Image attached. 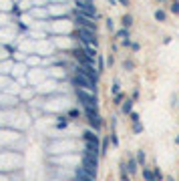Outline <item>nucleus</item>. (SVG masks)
<instances>
[{
  "label": "nucleus",
  "instance_id": "obj_1",
  "mask_svg": "<svg viewBox=\"0 0 179 181\" xmlns=\"http://www.w3.org/2000/svg\"><path fill=\"white\" fill-rule=\"evenodd\" d=\"M76 97H79V103H83V107H97V95H95V90L76 87Z\"/></svg>",
  "mask_w": 179,
  "mask_h": 181
},
{
  "label": "nucleus",
  "instance_id": "obj_2",
  "mask_svg": "<svg viewBox=\"0 0 179 181\" xmlns=\"http://www.w3.org/2000/svg\"><path fill=\"white\" fill-rule=\"evenodd\" d=\"M85 115H87L89 123H91V127L95 129V131H101V127H103V119H101L99 111H97V107H85Z\"/></svg>",
  "mask_w": 179,
  "mask_h": 181
},
{
  "label": "nucleus",
  "instance_id": "obj_3",
  "mask_svg": "<svg viewBox=\"0 0 179 181\" xmlns=\"http://www.w3.org/2000/svg\"><path fill=\"white\" fill-rule=\"evenodd\" d=\"M76 36H79L80 40L85 42V44H91V46H97V34H95V30L79 26V30H76Z\"/></svg>",
  "mask_w": 179,
  "mask_h": 181
},
{
  "label": "nucleus",
  "instance_id": "obj_4",
  "mask_svg": "<svg viewBox=\"0 0 179 181\" xmlns=\"http://www.w3.org/2000/svg\"><path fill=\"white\" fill-rule=\"evenodd\" d=\"M76 12H83V14L91 16V18H97V10L93 6V0H76Z\"/></svg>",
  "mask_w": 179,
  "mask_h": 181
},
{
  "label": "nucleus",
  "instance_id": "obj_5",
  "mask_svg": "<svg viewBox=\"0 0 179 181\" xmlns=\"http://www.w3.org/2000/svg\"><path fill=\"white\" fill-rule=\"evenodd\" d=\"M75 85L80 89H89V90H97V83L95 81H91L89 77H85L83 72H76L75 75Z\"/></svg>",
  "mask_w": 179,
  "mask_h": 181
},
{
  "label": "nucleus",
  "instance_id": "obj_6",
  "mask_svg": "<svg viewBox=\"0 0 179 181\" xmlns=\"http://www.w3.org/2000/svg\"><path fill=\"white\" fill-rule=\"evenodd\" d=\"M72 57L79 60V64H95V58H91V54L87 53V49H79V46H76V49L72 50Z\"/></svg>",
  "mask_w": 179,
  "mask_h": 181
},
{
  "label": "nucleus",
  "instance_id": "obj_7",
  "mask_svg": "<svg viewBox=\"0 0 179 181\" xmlns=\"http://www.w3.org/2000/svg\"><path fill=\"white\" fill-rule=\"evenodd\" d=\"M76 24L83 28H91V30H97V24H95V18L83 14V12H76Z\"/></svg>",
  "mask_w": 179,
  "mask_h": 181
},
{
  "label": "nucleus",
  "instance_id": "obj_8",
  "mask_svg": "<svg viewBox=\"0 0 179 181\" xmlns=\"http://www.w3.org/2000/svg\"><path fill=\"white\" fill-rule=\"evenodd\" d=\"M83 169L87 171L91 177H97V159L85 155V157H83Z\"/></svg>",
  "mask_w": 179,
  "mask_h": 181
},
{
  "label": "nucleus",
  "instance_id": "obj_9",
  "mask_svg": "<svg viewBox=\"0 0 179 181\" xmlns=\"http://www.w3.org/2000/svg\"><path fill=\"white\" fill-rule=\"evenodd\" d=\"M99 153H101V149H99L97 143L85 141V155H89V157H93V159H99Z\"/></svg>",
  "mask_w": 179,
  "mask_h": 181
},
{
  "label": "nucleus",
  "instance_id": "obj_10",
  "mask_svg": "<svg viewBox=\"0 0 179 181\" xmlns=\"http://www.w3.org/2000/svg\"><path fill=\"white\" fill-rule=\"evenodd\" d=\"M75 175H76V179H79V181H95V177H91V175H89L83 167H76Z\"/></svg>",
  "mask_w": 179,
  "mask_h": 181
},
{
  "label": "nucleus",
  "instance_id": "obj_11",
  "mask_svg": "<svg viewBox=\"0 0 179 181\" xmlns=\"http://www.w3.org/2000/svg\"><path fill=\"white\" fill-rule=\"evenodd\" d=\"M83 139L89 141V143H97V145H99V137H97L95 131H91V129H87V131L83 133Z\"/></svg>",
  "mask_w": 179,
  "mask_h": 181
},
{
  "label": "nucleus",
  "instance_id": "obj_12",
  "mask_svg": "<svg viewBox=\"0 0 179 181\" xmlns=\"http://www.w3.org/2000/svg\"><path fill=\"white\" fill-rule=\"evenodd\" d=\"M121 111H123V113H125V115H131V111H133V99H127V101L123 103Z\"/></svg>",
  "mask_w": 179,
  "mask_h": 181
},
{
  "label": "nucleus",
  "instance_id": "obj_13",
  "mask_svg": "<svg viewBox=\"0 0 179 181\" xmlns=\"http://www.w3.org/2000/svg\"><path fill=\"white\" fill-rule=\"evenodd\" d=\"M155 20H159V22H165V20H167V14H165V10H155Z\"/></svg>",
  "mask_w": 179,
  "mask_h": 181
},
{
  "label": "nucleus",
  "instance_id": "obj_14",
  "mask_svg": "<svg viewBox=\"0 0 179 181\" xmlns=\"http://www.w3.org/2000/svg\"><path fill=\"white\" fill-rule=\"evenodd\" d=\"M137 165H139V161L137 159H129V173H135V171H137Z\"/></svg>",
  "mask_w": 179,
  "mask_h": 181
},
{
  "label": "nucleus",
  "instance_id": "obj_15",
  "mask_svg": "<svg viewBox=\"0 0 179 181\" xmlns=\"http://www.w3.org/2000/svg\"><path fill=\"white\" fill-rule=\"evenodd\" d=\"M131 24H133V16H131V14H125V16H123V26L129 28Z\"/></svg>",
  "mask_w": 179,
  "mask_h": 181
},
{
  "label": "nucleus",
  "instance_id": "obj_16",
  "mask_svg": "<svg viewBox=\"0 0 179 181\" xmlns=\"http://www.w3.org/2000/svg\"><path fill=\"white\" fill-rule=\"evenodd\" d=\"M117 38H129V28H121V30H117Z\"/></svg>",
  "mask_w": 179,
  "mask_h": 181
},
{
  "label": "nucleus",
  "instance_id": "obj_17",
  "mask_svg": "<svg viewBox=\"0 0 179 181\" xmlns=\"http://www.w3.org/2000/svg\"><path fill=\"white\" fill-rule=\"evenodd\" d=\"M119 167H121V179L123 181H129V177H127V165H125V163H121Z\"/></svg>",
  "mask_w": 179,
  "mask_h": 181
},
{
  "label": "nucleus",
  "instance_id": "obj_18",
  "mask_svg": "<svg viewBox=\"0 0 179 181\" xmlns=\"http://www.w3.org/2000/svg\"><path fill=\"white\" fill-rule=\"evenodd\" d=\"M67 123H69V121H67V117H61V119L57 121V129H65Z\"/></svg>",
  "mask_w": 179,
  "mask_h": 181
},
{
  "label": "nucleus",
  "instance_id": "obj_19",
  "mask_svg": "<svg viewBox=\"0 0 179 181\" xmlns=\"http://www.w3.org/2000/svg\"><path fill=\"white\" fill-rule=\"evenodd\" d=\"M171 12L173 14H179V0H173L171 2Z\"/></svg>",
  "mask_w": 179,
  "mask_h": 181
},
{
  "label": "nucleus",
  "instance_id": "obj_20",
  "mask_svg": "<svg viewBox=\"0 0 179 181\" xmlns=\"http://www.w3.org/2000/svg\"><path fill=\"white\" fill-rule=\"evenodd\" d=\"M145 159H147V157H145V151H139V153H137V161L141 163V165H145Z\"/></svg>",
  "mask_w": 179,
  "mask_h": 181
},
{
  "label": "nucleus",
  "instance_id": "obj_21",
  "mask_svg": "<svg viewBox=\"0 0 179 181\" xmlns=\"http://www.w3.org/2000/svg\"><path fill=\"white\" fill-rule=\"evenodd\" d=\"M133 131H135V133H141V131H143V125L139 123V121H137V123H133Z\"/></svg>",
  "mask_w": 179,
  "mask_h": 181
},
{
  "label": "nucleus",
  "instance_id": "obj_22",
  "mask_svg": "<svg viewBox=\"0 0 179 181\" xmlns=\"http://www.w3.org/2000/svg\"><path fill=\"white\" fill-rule=\"evenodd\" d=\"M155 179H157V181H161V179H163V173H161V169H159V167H155Z\"/></svg>",
  "mask_w": 179,
  "mask_h": 181
},
{
  "label": "nucleus",
  "instance_id": "obj_23",
  "mask_svg": "<svg viewBox=\"0 0 179 181\" xmlns=\"http://www.w3.org/2000/svg\"><path fill=\"white\" fill-rule=\"evenodd\" d=\"M111 143H113V145H119V139H117V133H111Z\"/></svg>",
  "mask_w": 179,
  "mask_h": 181
},
{
  "label": "nucleus",
  "instance_id": "obj_24",
  "mask_svg": "<svg viewBox=\"0 0 179 181\" xmlns=\"http://www.w3.org/2000/svg\"><path fill=\"white\" fill-rule=\"evenodd\" d=\"M107 149H109V141L105 139L103 141V147H101V153H107Z\"/></svg>",
  "mask_w": 179,
  "mask_h": 181
},
{
  "label": "nucleus",
  "instance_id": "obj_25",
  "mask_svg": "<svg viewBox=\"0 0 179 181\" xmlns=\"http://www.w3.org/2000/svg\"><path fill=\"white\" fill-rule=\"evenodd\" d=\"M113 101H115V103H117V105H119V103L123 101V95H121V93H117V95H115V99H113Z\"/></svg>",
  "mask_w": 179,
  "mask_h": 181
},
{
  "label": "nucleus",
  "instance_id": "obj_26",
  "mask_svg": "<svg viewBox=\"0 0 179 181\" xmlns=\"http://www.w3.org/2000/svg\"><path fill=\"white\" fill-rule=\"evenodd\" d=\"M129 117H131V121H133V123H137V121H139V115H137V113H133V111H131Z\"/></svg>",
  "mask_w": 179,
  "mask_h": 181
},
{
  "label": "nucleus",
  "instance_id": "obj_27",
  "mask_svg": "<svg viewBox=\"0 0 179 181\" xmlns=\"http://www.w3.org/2000/svg\"><path fill=\"white\" fill-rule=\"evenodd\" d=\"M133 67H135V64L131 63V60H125V68H129V71H131V68H133Z\"/></svg>",
  "mask_w": 179,
  "mask_h": 181
},
{
  "label": "nucleus",
  "instance_id": "obj_28",
  "mask_svg": "<svg viewBox=\"0 0 179 181\" xmlns=\"http://www.w3.org/2000/svg\"><path fill=\"white\" fill-rule=\"evenodd\" d=\"M69 115H71V117H79V109H72Z\"/></svg>",
  "mask_w": 179,
  "mask_h": 181
},
{
  "label": "nucleus",
  "instance_id": "obj_29",
  "mask_svg": "<svg viewBox=\"0 0 179 181\" xmlns=\"http://www.w3.org/2000/svg\"><path fill=\"white\" fill-rule=\"evenodd\" d=\"M117 93H119V83H115L113 85V95H117Z\"/></svg>",
  "mask_w": 179,
  "mask_h": 181
},
{
  "label": "nucleus",
  "instance_id": "obj_30",
  "mask_svg": "<svg viewBox=\"0 0 179 181\" xmlns=\"http://www.w3.org/2000/svg\"><path fill=\"white\" fill-rule=\"evenodd\" d=\"M107 28L113 30V20H111V18H107Z\"/></svg>",
  "mask_w": 179,
  "mask_h": 181
},
{
  "label": "nucleus",
  "instance_id": "obj_31",
  "mask_svg": "<svg viewBox=\"0 0 179 181\" xmlns=\"http://www.w3.org/2000/svg\"><path fill=\"white\" fill-rule=\"evenodd\" d=\"M119 2H121V4H125V6H127V4H129V0H119Z\"/></svg>",
  "mask_w": 179,
  "mask_h": 181
},
{
  "label": "nucleus",
  "instance_id": "obj_32",
  "mask_svg": "<svg viewBox=\"0 0 179 181\" xmlns=\"http://www.w3.org/2000/svg\"><path fill=\"white\" fill-rule=\"evenodd\" d=\"M165 181H175V179H173V177H167V179H165Z\"/></svg>",
  "mask_w": 179,
  "mask_h": 181
},
{
  "label": "nucleus",
  "instance_id": "obj_33",
  "mask_svg": "<svg viewBox=\"0 0 179 181\" xmlns=\"http://www.w3.org/2000/svg\"><path fill=\"white\" fill-rule=\"evenodd\" d=\"M175 143H179V137H177V139H175Z\"/></svg>",
  "mask_w": 179,
  "mask_h": 181
},
{
  "label": "nucleus",
  "instance_id": "obj_34",
  "mask_svg": "<svg viewBox=\"0 0 179 181\" xmlns=\"http://www.w3.org/2000/svg\"><path fill=\"white\" fill-rule=\"evenodd\" d=\"M159 2H163V0H159Z\"/></svg>",
  "mask_w": 179,
  "mask_h": 181
}]
</instances>
